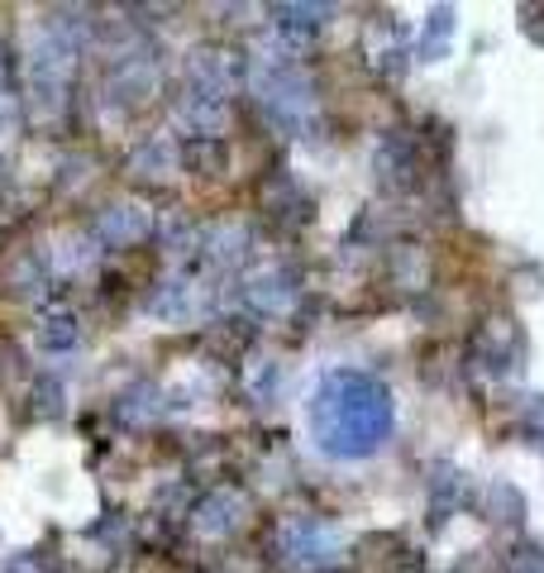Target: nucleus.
Instances as JSON below:
<instances>
[{"label":"nucleus","mask_w":544,"mask_h":573,"mask_svg":"<svg viewBox=\"0 0 544 573\" xmlns=\"http://www.w3.org/2000/svg\"><path fill=\"white\" fill-rule=\"evenodd\" d=\"M95 234L110 239V244H134L139 234H149V215H143L139 205H134V211H130V205H115V211H105V215H101Z\"/></svg>","instance_id":"obj_2"},{"label":"nucleus","mask_w":544,"mask_h":573,"mask_svg":"<svg viewBox=\"0 0 544 573\" xmlns=\"http://www.w3.org/2000/svg\"><path fill=\"white\" fill-rule=\"evenodd\" d=\"M187 163L191 168H220V143H211V134H201V139H191L187 143Z\"/></svg>","instance_id":"obj_7"},{"label":"nucleus","mask_w":544,"mask_h":573,"mask_svg":"<svg viewBox=\"0 0 544 573\" xmlns=\"http://www.w3.org/2000/svg\"><path fill=\"white\" fill-rule=\"evenodd\" d=\"M286 545L296 550V560H306V564H320V560H330V535L320 531V525H292L286 531Z\"/></svg>","instance_id":"obj_4"},{"label":"nucleus","mask_w":544,"mask_h":573,"mask_svg":"<svg viewBox=\"0 0 544 573\" xmlns=\"http://www.w3.org/2000/svg\"><path fill=\"white\" fill-rule=\"evenodd\" d=\"M239 512H244V502H239L234 492H215L211 502H201L197 525H201L205 535H230L234 525H239Z\"/></svg>","instance_id":"obj_3"},{"label":"nucleus","mask_w":544,"mask_h":573,"mask_svg":"<svg viewBox=\"0 0 544 573\" xmlns=\"http://www.w3.org/2000/svg\"><path fill=\"white\" fill-rule=\"evenodd\" d=\"M311 425L320 450L334 459H363L377 454L392 435V396L377 378L334 369L320 378L315 402H311Z\"/></svg>","instance_id":"obj_1"},{"label":"nucleus","mask_w":544,"mask_h":573,"mask_svg":"<svg viewBox=\"0 0 544 573\" xmlns=\"http://www.w3.org/2000/svg\"><path fill=\"white\" fill-rule=\"evenodd\" d=\"M450 29H454V14H450V10H435V14H430V34H425V43H421V53H425V58L435 53V43L450 39Z\"/></svg>","instance_id":"obj_8"},{"label":"nucleus","mask_w":544,"mask_h":573,"mask_svg":"<svg viewBox=\"0 0 544 573\" xmlns=\"http://www.w3.org/2000/svg\"><path fill=\"white\" fill-rule=\"evenodd\" d=\"M43 349H72L77 344V315L72 311H48L39 325Z\"/></svg>","instance_id":"obj_5"},{"label":"nucleus","mask_w":544,"mask_h":573,"mask_svg":"<svg viewBox=\"0 0 544 573\" xmlns=\"http://www.w3.org/2000/svg\"><path fill=\"white\" fill-rule=\"evenodd\" d=\"M315 20H325V10H320V6H282L278 10L282 34H286V29H292V34H311Z\"/></svg>","instance_id":"obj_6"}]
</instances>
